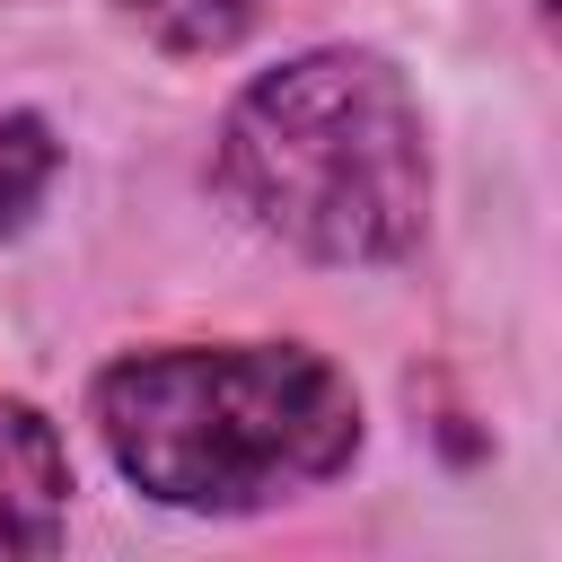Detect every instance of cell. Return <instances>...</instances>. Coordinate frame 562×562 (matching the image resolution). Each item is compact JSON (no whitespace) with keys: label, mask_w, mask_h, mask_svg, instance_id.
I'll return each mask as SVG.
<instances>
[{"label":"cell","mask_w":562,"mask_h":562,"mask_svg":"<svg viewBox=\"0 0 562 562\" xmlns=\"http://www.w3.org/2000/svg\"><path fill=\"white\" fill-rule=\"evenodd\" d=\"M97 439L132 492L246 518L351 465L360 395L299 342H167L97 378Z\"/></svg>","instance_id":"6da1fadb"},{"label":"cell","mask_w":562,"mask_h":562,"mask_svg":"<svg viewBox=\"0 0 562 562\" xmlns=\"http://www.w3.org/2000/svg\"><path fill=\"white\" fill-rule=\"evenodd\" d=\"M123 18L176 53V61H202V53H228L246 26H255V0H123Z\"/></svg>","instance_id":"277c9868"},{"label":"cell","mask_w":562,"mask_h":562,"mask_svg":"<svg viewBox=\"0 0 562 562\" xmlns=\"http://www.w3.org/2000/svg\"><path fill=\"white\" fill-rule=\"evenodd\" d=\"M44 184H53V132L35 114H0V228H18Z\"/></svg>","instance_id":"5b68a950"},{"label":"cell","mask_w":562,"mask_h":562,"mask_svg":"<svg viewBox=\"0 0 562 562\" xmlns=\"http://www.w3.org/2000/svg\"><path fill=\"white\" fill-rule=\"evenodd\" d=\"M61 509H70V457L61 430L0 395V553H53L61 544Z\"/></svg>","instance_id":"3957f363"},{"label":"cell","mask_w":562,"mask_h":562,"mask_svg":"<svg viewBox=\"0 0 562 562\" xmlns=\"http://www.w3.org/2000/svg\"><path fill=\"white\" fill-rule=\"evenodd\" d=\"M220 193L316 263H395L430 211V140L404 70L360 44L263 70L220 123Z\"/></svg>","instance_id":"7a4b0ae2"}]
</instances>
